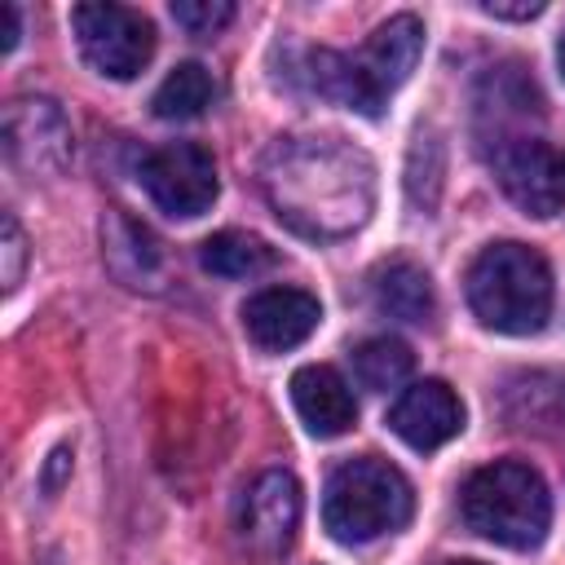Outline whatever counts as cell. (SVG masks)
I'll return each instance as SVG.
<instances>
[{"mask_svg":"<svg viewBox=\"0 0 565 565\" xmlns=\"http://www.w3.org/2000/svg\"><path fill=\"white\" fill-rule=\"evenodd\" d=\"M318 322H322V305L300 287H265L243 305V331L265 353L305 344L318 331Z\"/></svg>","mask_w":565,"mask_h":565,"instance_id":"obj_10","label":"cell"},{"mask_svg":"<svg viewBox=\"0 0 565 565\" xmlns=\"http://www.w3.org/2000/svg\"><path fill=\"white\" fill-rule=\"evenodd\" d=\"M371 291H375V305H380L388 318H402V322H428L433 309H437L428 274H424L415 260H406V256L384 260V265L375 269Z\"/></svg>","mask_w":565,"mask_h":565,"instance_id":"obj_14","label":"cell"},{"mask_svg":"<svg viewBox=\"0 0 565 565\" xmlns=\"http://www.w3.org/2000/svg\"><path fill=\"white\" fill-rule=\"evenodd\" d=\"M0 256H4L0 282H4V287H18L22 265H26V238H22V225H18L13 212H4V243H0Z\"/></svg>","mask_w":565,"mask_h":565,"instance_id":"obj_20","label":"cell"},{"mask_svg":"<svg viewBox=\"0 0 565 565\" xmlns=\"http://www.w3.org/2000/svg\"><path fill=\"white\" fill-rule=\"evenodd\" d=\"M388 428L411 446V450H437L463 428V402L455 397L450 384L441 380H419L402 388V397L388 411Z\"/></svg>","mask_w":565,"mask_h":565,"instance_id":"obj_11","label":"cell"},{"mask_svg":"<svg viewBox=\"0 0 565 565\" xmlns=\"http://www.w3.org/2000/svg\"><path fill=\"white\" fill-rule=\"evenodd\" d=\"M459 503H463L468 530H477L481 539L512 547V552L539 547L552 525L547 481L539 477V468H530L521 459H494V463L477 468L463 481Z\"/></svg>","mask_w":565,"mask_h":565,"instance_id":"obj_3","label":"cell"},{"mask_svg":"<svg viewBox=\"0 0 565 565\" xmlns=\"http://www.w3.org/2000/svg\"><path fill=\"white\" fill-rule=\"evenodd\" d=\"M274 247L247 230H221L212 238H203L199 247V265L216 278H256L265 269H274Z\"/></svg>","mask_w":565,"mask_h":565,"instance_id":"obj_16","label":"cell"},{"mask_svg":"<svg viewBox=\"0 0 565 565\" xmlns=\"http://www.w3.org/2000/svg\"><path fill=\"white\" fill-rule=\"evenodd\" d=\"M265 190L296 230L349 234L371 212V159L340 137H287L265 159Z\"/></svg>","mask_w":565,"mask_h":565,"instance_id":"obj_1","label":"cell"},{"mask_svg":"<svg viewBox=\"0 0 565 565\" xmlns=\"http://www.w3.org/2000/svg\"><path fill=\"white\" fill-rule=\"evenodd\" d=\"M172 18H177V26H185L190 35L207 40V35H216V31L234 18V4H230V0H177V4H172Z\"/></svg>","mask_w":565,"mask_h":565,"instance_id":"obj_19","label":"cell"},{"mask_svg":"<svg viewBox=\"0 0 565 565\" xmlns=\"http://www.w3.org/2000/svg\"><path fill=\"white\" fill-rule=\"evenodd\" d=\"M446 565H481V561H446Z\"/></svg>","mask_w":565,"mask_h":565,"instance_id":"obj_25","label":"cell"},{"mask_svg":"<svg viewBox=\"0 0 565 565\" xmlns=\"http://www.w3.org/2000/svg\"><path fill=\"white\" fill-rule=\"evenodd\" d=\"M415 494L402 468L380 455L349 459L331 472L322 494V525L340 543H375L411 521Z\"/></svg>","mask_w":565,"mask_h":565,"instance_id":"obj_4","label":"cell"},{"mask_svg":"<svg viewBox=\"0 0 565 565\" xmlns=\"http://www.w3.org/2000/svg\"><path fill=\"white\" fill-rule=\"evenodd\" d=\"M481 13H490V18H512V22H530V18H539V13H543V4H539V0H525V4L486 0V4H481Z\"/></svg>","mask_w":565,"mask_h":565,"instance_id":"obj_21","label":"cell"},{"mask_svg":"<svg viewBox=\"0 0 565 565\" xmlns=\"http://www.w3.org/2000/svg\"><path fill=\"white\" fill-rule=\"evenodd\" d=\"M494 177L530 216H556L565 207V150L543 137H503L494 146Z\"/></svg>","mask_w":565,"mask_h":565,"instance_id":"obj_7","label":"cell"},{"mask_svg":"<svg viewBox=\"0 0 565 565\" xmlns=\"http://www.w3.org/2000/svg\"><path fill=\"white\" fill-rule=\"evenodd\" d=\"M468 305L499 335H534L552 313V269L530 243H490L468 265Z\"/></svg>","mask_w":565,"mask_h":565,"instance_id":"obj_2","label":"cell"},{"mask_svg":"<svg viewBox=\"0 0 565 565\" xmlns=\"http://www.w3.org/2000/svg\"><path fill=\"white\" fill-rule=\"evenodd\" d=\"M305 75H309L318 97H327L335 106H349V110H362V115H380V97L366 88L353 57L331 53V49H313L305 57Z\"/></svg>","mask_w":565,"mask_h":565,"instance_id":"obj_15","label":"cell"},{"mask_svg":"<svg viewBox=\"0 0 565 565\" xmlns=\"http://www.w3.org/2000/svg\"><path fill=\"white\" fill-rule=\"evenodd\" d=\"M0 13H4V31H0V53H13V44H18V9H13V4H4Z\"/></svg>","mask_w":565,"mask_h":565,"instance_id":"obj_22","label":"cell"},{"mask_svg":"<svg viewBox=\"0 0 565 565\" xmlns=\"http://www.w3.org/2000/svg\"><path fill=\"white\" fill-rule=\"evenodd\" d=\"M419 53H424V22H419L415 13H393L388 22H380V26L366 35V44H362V53H358L353 62H358L366 88H371V93L380 97V106H384V97L411 79Z\"/></svg>","mask_w":565,"mask_h":565,"instance_id":"obj_12","label":"cell"},{"mask_svg":"<svg viewBox=\"0 0 565 565\" xmlns=\"http://www.w3.org/2000/svg\"><path fill=\"white\" fill-rule=\"evenodd\" d=\"M66 463H71V459H66V450H57V455H53V468H49V477H44V486H49V490H57V472H62Z\"/></svg>","mask_w":565,"mask_h":565,"instance_id":"obj_23","label":"cell"},{"mask_svg":"<svg viewBox=\"0 0 565 565\" xmlns=\"http://www.w3.org/2000/svg\"><path fill=\"white\" fill-rule=\"evenodd\" d=\"M300 525V481L282 468L260 472L238 508V539L256 561H278L287 556L291 539Z\"/></svg>","mask_w":565,"mask_h":565,"instance_id":"obj_8","label":"cell"},{"mask_svg":"<svg viewBox=\"0 0 565 565\" xmlns=\"http://www.w3.org/2000/svg\"><path fill=\"white\" fill-rule=\"evenodd\" d=\"M556 66H561V79H565V35H561V44H556Z\"/></svg>","mask_w":565,"mask_h":565,"instance_id":"obj_24","label":"cell"},{"mask_svg":"<svg viewBox=\"0 0 565 565\" xmlns=\"http://www.w3.org/2000/svg\"><path fill=\"white\" fill-rule=\"evenodd\" d=\"M411 366H415V358H411V349L397 335H371V340H362L353 349V375L371 393L402 388L411 380Z\"/></svg>","mask_w":565,"mask_h":565,"instance_id":"obj_18","label":"cell"},{"mask_svg":"<svg viewBox=\"0 0 565 565\" xmlns=\"http://www.w3.org/2000/svg\"><path fill=\"white\" fill-rule=\"evenodd\" d=\"M4 154L13 168L44 177L71 159V124L49 97H13L4 106Z\"/></svg>","mask_w":565,"mask_h":565,"instance_id":"obj_9","label":"cell"},{"mask_svg":"<svg viewBox=\"0 0 565 565\" xmlns=\"http://www.w3.org/2000/svg\"><path fill=\"white\" fill-rule=\"evenodd\" d=\"M212 102H216V79H212V71L199 66V62L172 66V71L163 75V84L154 88V97H150V106H154L159 119H194V115H203Z\"/></svg>","mask_w":565,"mask_h":565,"instance_id":"obj_17","label":"cell"},{"mask_svg":"<svg viewBox=\"0 0 565 565\" xmlns=\"http://www.w3.org/2000/svg\"><path fill=\"white\" fill-rule=\"evenodd\" d=\"M146 194L154 199V207H163L168 216H203L216 194H221V181H216V159L199 146V141H163L154 146L141 168H137Z\"/></svg>","mask_w":565,"mask_h":565,"instance_id":"obj_6","label":"cell"},{"mask_svg":"<svg viewBox=\"0 0 565 565\" xmlns=\"http://www.w3.org/2000/svg\"><path fill=\"white\" fill-rule=\"evenodd\" d=\"M71 26H75L84 62L106 79H132L154 57V26L141 9L88 0L71 9Z\"/></svg>","mask_w":565,"mask_h":565,"instance_id":"obj_5","label":"cell"},{"mask_svg":"<svg viewBox=\"0 0 565 565\" xmlns=\"http://www.w3.org/2000/svg\"><path fill=\"white\" fill-rule=\"evenodd\" d=\"M291 402H296V415L300 424L313 433V437H340L358 424V402H353V388L344 384V375L335 366H322V362H309L291 375Z\"/></svg>","mask_w":565,"mask_h":565,"instance_id":"obj_13","label":"cell"}]
</instances>
